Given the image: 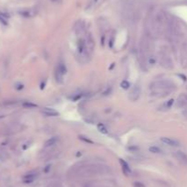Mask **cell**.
Listing matches in <instances>:
<instances>
[{
	"label": "cell",
	"mask_w": 187,
	"mask_h": 187,
	"mask_svg": "<svg viewBox=\"0 0 187 187\" xmlns=\"http://www.w3.org/2000/svg\"><path fill=\"white\" fill-rule=\"evenodd\" d=\"M57 141H58V138H56V137L50 138L49 140H47V141H46L45 146H46V147H50V146H52V145H55Z\"/></svg>",
	"instance_id": "8"
},
{
	"label": "cell",
	"mask_w": 187,
	"mask_h": 187,
	"mask_svg": "<svg viewBox=\"0 0 187 187\" xmlns=\"http://www.w3.org/2000/svg\"><path fill=\"white\" fill-rule=\"evenodd\" d=\"M162 142L164 143L165 145L168 146H172V147H176V146H179V142L177 141L176 139H173L172 138H166V137H163L161 138Z\"/></svg>",
	"instance_id": "1"
},
{
	"label": "cell",
	"mask_w": 187,
	"mask_h": 187,
	"mask_svg": "<svg viewBox=\"0 0 187 187\" xmlns=\"http://www.w3.org/2000/svg\"><path fill=\"white\" fill-rule=\"evenodd\" d=\"M120 86L123 87V89H128V88H130V83L127 82V81H123V82H121V83H120Z\"/></svg>",
	"instance_id": "12"
},
{
	"label": "cell",
	"mask_w": 187,
	"mask_h": 187,
	"mask_svg": "<svg viewBox=\"0 0 187 187\" xmlns=\"http://www.w3.org/2000/svg\"><path fill=\"white\" fill-rule=\"evenodd\" d=\"M23 87H24V86L22 85V83H16V86H15V88L16 90H21V89H23Z\"/></svg>",
	"instance_id": "14"
},
{
	"label": "cell",
	"mask_w": 187,
	"mask_h": 187,
	"mask_svg": "<svg viewBox=\"0 0 187 187\" xmlns=\"http://www.w3.org/2000/svg\"><path fill=\"white\" fill-rule=\"evenodd\" d=\"M149 151H150V152H153V153H161L162 152V149L158 147H155V146L150 147Z\"/></svg>",
	"instance_id": "9"
},
{
	"label": "cell",
	"mask_w": 187,
	"mask_h": 187,
	"mask_svg": "<svg viewBox=\"0 0 187 187\" xmlns=\"http://www.w3.org/2000/svg\"><path fill=\"white\" fill-rule=\"evenodd\" d=\"M53 1H56V0H53Z\"/></svg>",
	"instance_id": "18"
},
{
	"label": "cell",
	"mask_w": 187,
	"mask_h": 187,
	"mask_svg": "<svg viewBox=\"0 0 187 187\" xmlns=\"http://www.w3.org/2000/svg\"><path fill=\"white\" fill-rule=\"evenodd\" d=\"M37 177V173H27L24 176V182L25 183H32Z\"/></svg>",
	"instance_id": "5"
},
{
	"label": "cell",
	"mask_w": 187,
	"mask_h": 187,
	"mask_svg": "<svg viewBox=\"0 0 187 187\" xmlns=\"http://www.w3.org/2000/svg\"><path fill=\"white\" fill-rule=\"evenodd\" d=\"M98 129L100 130V132L103 133V134H107V133H108L107 128L104 127V125H102V124H99V125H98Z\"/></svg>",
	"instance_id": "11"
},
{
	"label": "cell",
	"mask_w": 187,
	"mask_h": 187,
	"mask_svg": "<svg viewBox=\"0 0 187 187\" xmlns=\"http://www.w3.org/2000/svg\"><path fill=\"white\" fill-rule=\"evenodd\" d=\"M133 186L134 187H145V185L143 183H141V182H135L133 183Z\"/></svg>",
	"instance_id": "15"
},
{
	"label": "cell",
	"mask_w": 187,
	"mask_h": 187,
	"mask_svg": "<svg viewBox=\"0 0 187 187\" xmlns=\"http://www.w3.org/2000/svg\"><path fill=\"white\" fill-rule=\"evenodd\" d=\"M42 113L45 114L46 116H49V117H57L59 116V112L56 111L53 108H49V107H45L42 109Z\"/></svg>",
	"instance_id": "3"
},
{
	"label": "cell",
	"mask_w": 187,
	"mask_h": 187,
	"mask_svg": "<svg viewBox=\"0 0 187 187\" xmlns=\"http://www.w3.org/2000/svg\"><path fill=\"white\" fill-rule=\"evenodd\" d=\"M120 164H121V167H123V173H124L125 174L128 175V174H130V173H132V171H130L129 165H128L124 161L120 160Z\"/></svg>",
	"instance_id": "6"
},
{
	"label": "cell",
	"mask_w": 187,
	"mask_h": 187,
	"mask_svg": "<svg viewBox=\"0 0 187 187\" xmlns=\"http://www.w3.org/2000/svg\"><path fill=\"white\" fill-rule=\"evenodd\" d=\"M23 107L26 108H35L37 106L36 104H33V103H30V102H26V103H23Z\"/></svg>",
	"instance_id": "10"
},
{
	"label": "cell",
	"mask_w": 187,
	"mask_h": 187,
	"mask_svg": "<svg viewBox=\"0 0 187 187\" xmlns=\"http://www.w3.org/2000/svg\"><path fill=\"white\" fill-rule=\"evenodd\" d=\"M175 156L177 157V159H178L180 162H182L183 163L187 164V155L186 154H184L182 151H177L176 154H175Z\"/></svg>",
	"instance_id": "4"
},
{
	"label": "cell",
	"mask_w": 187,
	"mask_h": 187,
	"mask_svg": "<svg viewBox=\"0 0 187 187\" xmlns=\"http://www.w3.org/2000/svg\"><path fill=\"white\" fill-rule=\"evenodd\" d=\"M80 138L83 139V140H85V141H87V142H89V143H92L91 140H90V139H88V138H84V137H80Z\"/></svg>",
	"instance_id": "17"
},
{
	"label": "cell",
	"mask_w": 187,
	"mask_h": 187,
	"mask_svg": "<svg viewBox=\"0 0 187 187\" xmlns=\"http://www.w3.org/2000/svg\"><path fill=\"white\" fill-rule=\"evenodd\" d=\"M0 22H2L4 25H6L7 24V21H6V18L2 15V14H0Z\"/></svg>",
	"instance_id": "13"
},
{
	"label": "cell",
	"mask_w": 187,
	"mask_h": 187,
	"mask_svg": "<svg viewBox=\"0 0 187 187\" xmlns=\"http://www.w3.org/2000/svg\"><path fill=\"white\" fill-rule=\"evenodd\" d=\"M133 96H135V100L139 98V96H140V88H139V87L133 88V91L130 93V99L133 98Z\"/></svg>",
	"instance_id": "7"
},
{
	"label": "cell",
	"mask_w": 187,
	"mask_h": 187,
	"mask_svg": "<svg viewBox=\"0 0 187 187\" xmlns=\"http://www.w3.org/2000/svg\"><path fill=\"white\" fill-rule=\"evenodd\" d=\"M48 187H61V186H60V184H59V183H51V184H49Z\"/></svg>",
	"instance_id": "16"
},
{
	"label": "cell",
	"mask_w": 187,
	"mask_h": 187,
	"mask_svg": "<svg viewBox=\"0 0 187 187\" xmlns=\"http://www.w3.org/2000/svg\"><path fill=\"white\" fill-rule=\"evenodd\" d=\"M176 106L178 107H183L187 106V95H181L176 102Z\"/></svg>",
	"instance_id": "2"
}]
</instances>
